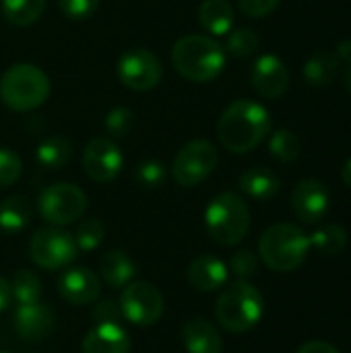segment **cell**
<instances>
[{"label": "cell", "mask_w": 351, "mask_h": 353, "mask_svg": "<svg viewBox=\"0 0 351 353\" xmlns=\"http://www.w3.org/2000/svg\"><path fill=\"white\" fill-rule=\"evenodd\" d=\"M271 132V116L265 105L238 99L230 103L217 122L219 143L232 153H250Z\"/></svg>", "instance_id": "cell-1"}, {"label": "cell", "mask_w": 351, "mask_h": 353, "mask_svg": "<svg viewBox=\"0 0 351 353\" xmlns=\"http://www.w3.org/2000/svg\"><path fill=\"white\" fill-rule=\"evenodd\" d=\"M172 64L192 83H209L225 68V50L209 35H184L172 48Z\"/></svg>", "instance_id": "cell-2"}, {"label": "cell", "mask_w": 351, "mask_h": 353, "mask_svg": "<svg viewBox=\"0 0 351 353\" xmlns=\"http://www.w3.org/2000/svg\"><path fill=\"white\" fill-rule=\"evenodd\" d=\"M48 74L27 62L12 64L0 77V99L12 112H33L50 97Z\"/></svg>", "instance_id": "cell-3"}, {"label": "cell", "mask_w": 351, "mask_h": 353, "mask_svg": "<svg viewBox=\"0 0 351 353\" xmlns=\"http://www.w3.org/2000/svg\"><path fill=\"white\" fill-rule=\"evenodd\" d=\"M265 312L263 294L248 281H236L225 288L215 304L217 323L230 333H246L257 327Z\"/></svg>", "instance_id": "cell-4"}, {"label": "cell", "mask_w": 351, "mask_h": 353, "mask_svg": "<svg viewBox=\"0 0 351 353\" xmlns=\"http://www.w3.org/2000/svg\"><path fill=\"white\" fill-rule=\"evenodd\" d=\"M310 246V238L298 225L275 223L261 236L259 254L271 271L288 273L306 261Z\"/></svg>", "instance_id": "cell-5"}, {"label": "cell", "mask_w": 351, "mask_h": 353, "mask_svg": "<svg viewBox=\"0 0 351 353\" xmlns=\"http://www.w3.org/2000/svg\"><path fill=\"white\" fill-rule=\"evenodd\" d=\"M205 225L217 244L236 246L250 230L248 205L236 192H221L209 203L205 211Z\"/></svg>", "instance_id": "cell-6"}, {"label": "cell", "mask_w": 351, "mask_h": 353, "mask_svg": "<svg viewBox=\"0 0 351 353\" xmlns=\"http://www.w3.org/2000/svg\"><path fill=\"white\" fill-rule=\"evenodd\" d=\"M219 155L217 149L211 141L205 139H197L186 143L178 155L172 161V178L176 180V184L184 186V188H192L199 186L201 182H205L213 170L217 168Z\"/></svg>", "instance_id": "cell-7"}, {"label": "cell", "mask_w": 351, "mask_h": 353, "mask_svg": "<svg viewBox=\"0 0 351 353\" xmlns=\"http://www.w3.org/2000/svg\"><path fill=\"white\" fill-rule=\"evenodd\" d=\"M85 209H87L85 192L77 184H68V182L48 186L37 201V211L41 219L56 228L79 221Z\"/></svg>", "instance_id": "cell-8"}, {"label": "cell", "mask_w": 351, "mask_h": 353, "mask_svg": "<svg viewBox=\"0 0 351 353\" xmlns=\"http://www.w3.org/2000/svg\"><path fill=\"white\" fill-rule=\"evenodd\" d=\"M77 252H79V248H77L74 238L56 225L39 228L31 236V242H29L31 261L48 271L62 269V267L70 265L77 259Z\"/></svg>", "instance_id": "cell-9"}, {"label": "cell", "mask_w": 351, "mask_h": 353, "mask_svg": "<svg viewBox=\"0 0 351 353\" xmlns=\"http://www.w3.org/2000/svg\"><path fill=\"white\" fill-rule=\"evenodd\" d=\"M120 310L128 323L137 327H151L163 314V296L153 283L134 281L122 292Z\"/></svg>", "instance_id": "cell-10"}, {"label": "cell", "mask_w": 351, "mask_h": 353, "mask_svg": "<svg viewBox=\"0 0 351 353\" xmlns=\"http://www.w3.org/2000/svg\"><path fill=\"white\" fill-rule=\"evenodd\" d=\"M116 72L124 87L132 91H149L159 85L163 68L153 52L145 48H134L118 58Z\"/></svg>", "instance_id": "cell-11"}, {"label": "cell", "mask_w": 351, "mask_h": 353, "mask_svg": "<svg viewBox=\"0 0 351 353\" xmlns=\"http://www.w3.org/2000/svg\"><path fill=\"white\" fill-rule=\"evenodd\" d=\"M124 157L118 145L108 137H95L83 151V172L99 184H110L118 178Z\"/></svg>", "instance_id": "cell-12"}, {"label": "cell", "mask_w": 351, "mask_h": 353, "mask_svg": "<svg viewBox=\"0 0 351 353\" xmlns=\"http://www.w3.org/2000/svg\"><path fill=\"white\" fill-rule=\"evenodd\" d=\"M292 209L304 223H321L329 211V190L314 178L302 180L292 192Z\"/></svg>", "instance_id": "cell-13"}, {"label": "cell", "mask_w": 351, "mask_h": 353, "mask_svg": "<svg viewBox=\"0 0 351 353\" xmlns=\"http://www.w3.org/2000/svg\"><path fill=\"white\" fill-rule=\"evenodd\" d=\"M250 81L259 95L267 99H277L290 87V70L279 56L265 54L254 62Z\"/></svg>", "instance_id": "cell-14"}, {"label": "cell", "mask_w": 351, "mask_h": 353, "mask_svg": "<svg viewBox=\"0 0 351 353\" xmlns=\"http://www.w3.org/2000/svg\"><path fill=\"white\" fill-rule=\"evenodd\" d=\"M99 290H101L99 277L91 269H85V267L66 269L58 279L60 296L72 306L93 304L99 298Z\"/></svg>", "instance_id": "cell-15"}, {"label": "cell", "mask_w": 351, "mask_h": 353, "mask_svg": "<svg viewBox=\"0 0 351 353\" xmlns=\"http://www.w3.org/2000/svg\"><path fill=\"white\" fill-rule=\"evenodd\" d=\"M54 325L56 316L46 304L31 302L21 304L14 310V329L27 341H43L48 335H52Z\"/></svg>", "instance_id": "cell-16"}, {"label": "cell", "mask_w": 351, "mask_h": 353, "mask_svg": "<svg viewBox=\"0 0 351 353\" xmlns=\"http://www.w3.org/2000/svg\"><path fill=\"white\" fill-rule=\"evenodd\" d=\"M83 353H130V337L118 323H103L91 329L83 343Z\"/></svg>", "instance_id": "cell-17"}, {"label": "cell", "mask_w": 351, "mask_h": 353, "mask_svg": "<svg viewBox=\"0 0 351 353\" xmlns=\"http://www.w3.org/2000/svg\"><path fill=\"white\" fill-rule=\"evenodd\" d=\"M188 283L199 292H217L228 281V267L213 254L194 259L188 267Z\"/></svg>", "instance_id": "cell-18"}, {"label": "cell", "mask_w": 351, "mask_h": 353, "mask_svg": "<svg viewBox=\"0 0 351 353\" xmlns=\"http://www.w3.org/2000/svg\"><path fill=\"white\" fill-rule=\"evenodd\" d=\"M182 343L188 353H221L223 341L217 329L205 319H190L182 327Z\"/></svg>", "instance_id": "cell-19"}, {"label": "cell", "mask_w": 351, "mask_h": 353, "mask_svg": "<svg viewBox=\"0 0 351 353\" xmlns=\"http://www.w3.org/2000/svg\"><path fill=\"white\" fill-rule=\"evenodd\" d=\"M238 186L240 190L250 196V199H257V201H269L273 199L277 192H279V178L273 170H267V168H252V170H246L240 180H238Z\"/></svg>", "instance_id": "cell-20"}, {"label": "cell", "mask_w": 351, "mask_h": 353, "mask_svg": "<svg viewBox=\"0 0 351 353\" xmlns=\"http://www.w3.org/2000/svg\"><path fill=\"white\" fill-rule=\"evenodd\" d=\"M199 23L207 33L228 35L234 27V8L228 0H203L199 6Z\"/></svg>", "instance_id": "cell-21"}, {"label": "cell", "mask_w": 351, "mask_h": 353, "mask_svg": "<svg viewBox=\"0 0 351 353\" xmlns=\"http://www.w3.org/2000/svg\"><path fill=\"white\" fill-rule=\"evenodd\" d=\"M99 273H101V279L110 288H124L137 275V265L126 252L112 250V252L101 256Z\"/></svg>", "instance_id": "cell-22"}, {"label": "cell", "mask_w": 351, "mask_h": 353, "mask_svg": "<svg viewBox=\"0 0 351 353\" xmlns=\"http://www.w3.org/2000/svg\"><path fill=\"white\" fill-rule=\"evenodd\" d=\"M341 58L335 52H319L304 64V79L312 87H329L339 77Z\"/></svg>", "instance_id": "cell-23"}, {"label": "cell", "mask_w": 351, "mask_h": 353, "mask_svg": "<svg viewBox=\"0 0 351 353\" xmlns=\"http://www.w3.org/2000/svg\"><path fill=\"white\" fill-rule=\"evenodd\" d=\"M33 213V205L27 196L23 194H14L8 196L6 201L0 203V230L4 232H21Z\"/></svg>", "instance_id": "cell-24"}, {"label": "cell", "mask_w": 351, "mask_h": 353, "mask_svg": "<svg viewBox=\"0 0 351 353\" xmlns=\"http://www.w3.org/2000/svg\"><path fill=\"white\" fill-rule=\"evenodd\" d=\"M35 157H37V161L43 168H48V170H60V168H64L70 161V157H72V145H70L68 139H64L60 134H54V137L43 139L37 145Z\"/></svg>", "instance_id": "cell-25"}, {"label": "cell", "mask_w": 351, "mask_h": 353, "mask_svg": "<svg viewBox=\"0 0 351 353\" xmlns=\"http://www.w3.org/2000/svg\"><path fill=\"white\" fill-rule=\"evenodd\" d=\"M2 14L17 27L33 25L46 10V0H2Z\"/></svg>", "instance_id": "cell-26"}, {"label": "cell", "mask_w": 351, "mask_h": 353, "mask_svg": "<svg viewBox=\"0 0 351 353\" xmlns=\"http://www.w3.org/2000/svg\"><path fill=\"white\" fill-rule=\"evenodd\" d=\"M310 244L317 246L327 256H337L339 252H343V248L348 244V234L341 225L327 223V225H321L310 236Z\"/></svg>", "instance_id": "cell-27"}, {"label": "cell", "mask_w": 351, "mask_h": 353, "mask_svg": "<svg viewBox=\"0 0 351 353\" xmlns=\"http://www.w3.org/2000/svg\"><path fill=\"white\" fill-rule=\"evenodd\" d=\"M269 151L281 163H292L300 157L302 143H300L298 134L292 132L290 128H279L269 139Z\"/></svg>", "instance_id": "cell-28"}, {"label": "cell", "mask_w": 351, "mask_h": 353, "mask_svg": "<svg viewBox=\"0 0 351 353\" xmlns=\"http://www.w3.org/2000/svg\"><path fill=\"white\" fill-rule=\"evenodd\" d=\"M10 292H12V298L19 304L39 302V298H41V279L29 269H21V271L14 273L12 281H10Z\"/></svg>", "instance_id": "cell-29"}, {"label": "cell", "mask_w": 351, "mask_h": 353, "mask_svg": "<svg viewBox=\"0 0 351 353\" xmlns=\"http://www.w3.org/2000/svg\"><path fill=\"white\" fill-rule=\"evenodd\" d=\"M259 46H261V39H259L257 31L250 29V27H240V29H234V31L228 33L225 48L236 58L252 56L259 50Z\"/></svg>", "instance_id": "cell-30"}, {"label": "cell", "mask_w": 351, "mask_h": 353, "mask_svg": "<svg viewBox=\"0 0 351 353\" xmlns=\"http://www.w3.org/2000/svg\"><path fill=\"white\" fill-rule=\"evenodd\" d=\"M168 178V170L157 159H143L134 168V180L143 188H159Z\"/></svg>", "instance_id": "cell-31"}, {"label": "cell", "mask_w": 351, "mask_h": 353, "mask_svg": "<svg viewBox=\"0 0 351 353\" xmlns=\"http://www.w3.org/2000/svg\"><path fill=\"white\" fill-rule=\"evenodd\" d=\"M103 236H106V228L99 219H85L79 228H77V234H74V242H77V248L79 250H95L101 242H103Z\"/></svg>", "instance_id": "cell-32"}, {"label": "cell", "mask_w": 351, "mask_h": 353, "mask_svg": "<svg viewBox=\"0 0 351 353\" xmlns=\"http://www.w3.org/2000/svg\"><path fill=\"white\" fill-rule=\"evenodd\" d=\"M132 126H134V114L130 108L120 105V108L110 110L106 116V130L112 137H126Z\"/></svg>", "instance_id": "cell-33"}, {"label": "cell", "mask_w": 351, "mask_h": 353, "mask_svg": "<svg viewBox=\"0 0 351 353\" xmlns=\"http://www.w3.org/2000/svg\"><path fill=\"white\" fill-rule=\"evenodd\" d=\"M230 269L240 281H246V279H250V277H254L259 273V256L252 250H238L232 256Z\"/></svg>", "instance_id": "cell-34"}, {"label": "cell", "mask_w": 351, "mask_h": 353, "mask_svg": "<svg viewBox=\"0 0 351 353\" xmlns=\"http://www.w3.org/2000/svg\"><path fill=\"white\" fill-rule=\"evenodd\" d=\"M21 157L10 149H0V188L14 184L21 176Z\"/></svg>", "instance_id": "cell-35"}, {"label": "cell", "mask_w": 351, "mask_h": 353, "mask_svg": "<svg viewBox=\"0 0 351 353\" xmlns=\"http://www.w3.org/2000/svg\"><path fill=\"white\" fill-rule=\"evenodd\" d=\"M99 2L101 0H58V6L68 19L81 21V19H89L97 10Z\"/></svg>", "instance_id": "cell-36"}, {"label": "cell", "mask_w": 351, "mask_h": 353, "mask_svg": "<svg viewBox=\"0 0 351 353\" xmlns=\"http://www.w3.org/2000/svg\"><path fill=\"white\" fill-rule=\"evenodd\" d=\"M281 0H238V6L244 14L252 17V19H263L267 14H271Z\"/></svg>", "instance_id": "cell-37"}, {"label": "cell", "mask_w": 351, "mask_h": 353, "mask_svg": "<svg viewBox=\"0 0 351 353\" xmlns=\"http://www.w3.org/2000/svg\"><path fill=\"white\" fill-rule=\"evenodd\" d=\"M93 319H95L97 325H103V323H118L120 325V319H124L122 316V310H120V302L101 300L93 308Z\"/></svg>", "instance_id": "cell-38"}, {"label": "cell", "mask_w": 351, "mask_h": 353, "mask_svg": "<svg viewBox=\"0 0 351 353\" xmlns=\"http://www.w3.org/2000/svg\"><path fill=\"white\" fill-rule=\"evenodd\" d=\"M296 353H341L337 347H333L331 343L325 341H308L304 343Z\"/></svg>", "instance_id": "cell-39"}, {"label": "cell", "mask_w": 351, "mask_h": 353, "mask_svg": "<svg viewBox=\"0 0 351 353\" xmlns=\"http://www.w3.org/2000/svg\"><path fill=\"white\" fill-rule=\"evenodd\" d=\"M12 302V292H10V283L0 275V312L6 310Z\"/></svg>", "instance_id": "cell-40"}, {"label": "cell", "mask_w": 351, "mask_h": 353, "mask_svg": "<svg viewBox=\"0 0 351 353\" xmlns=\"http://www.w3.org/2000/svg\"><path fill=\"white\" fill-rule=\"evenodd\" d=\"M335 54L341 58V62L350 64L351 62V39H343V41H339V43H337V52H335Z\"/></svg>", "instance_id": "cell-41"}, {"label": "cell", "mask_w": 351, "mask_h": 353, "mask_svg": "<svg viewBox=\"0 0 351 353\" xmlns=\"http://www.w3.org/2000/svg\"><path fill=\"white\" fill-rule=\"evenodd\" d=\"M341 178H343L345 186H350L351 188V159L345 161V165H343V170H341Z\"/></svg>", "instance_id": "cell-42"}, {"label": "cell", "mask_w": 351, "mask_h": 353, "mask_svg": "<svg viewBox=\"0 0 351 353\" xmlns=\"http://www.w3.org/2000/svg\"><path fill=\"white\" fill-rule=\"evenodd\" d=\"M345 89H348V93L351 95V62L348 64V72H345Z\"/></svg>", "instance_id": "cell-43"}, {"label": "cell", "mask_w": 351, "mask_h": 353, "mask_svg": "<svg viewBox=\"0 0 351 353\" xmlns=\"http://www.w3.org/2000/svg\"><path fill=\"white\" fill-rule=\"evenodd\" d=\"M0 353H10V352H0Z\"/></svg>", "instance_id": "cell-44"}]
</instances>
